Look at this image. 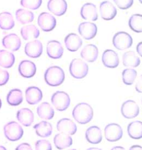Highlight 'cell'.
I'll use <instances>...</instances> for the list:
<instances>
[{
  "instance_id": "47",
  "label": "cell",
  "mask_w": 142,
  "mask_h": 150,
  "mask_svg": "<svg viewBox=\"0 0 142 150\" xmlns=\"http://www.w3.org/2000/svg\"><path fill=\"white\" fill-rule=\"evenodd\" d=\"M1 106H2V102H1V99H0V109H1Z\"/></svg>"
},
{
  "instance_id": "46",
  "label": "cell",
  "mask_w": 142,
  "mask_h": 150,
  "mask_svg": "<svg viewBox=\"0 0 142 150\" xmlns=\"http://www.w3.org/2000/svg\"><path fill=\"white\" fill-rule=\"evenodd\" d=\"M0 150H6V148H5V147H3V146H0Z\"/></svg>"
},
{
  "instance_id": "14",
  "label": "cell",
  "mask_w": 142,
  "mask_h": 150,
  "mask_svg": "<svg viewBox=\"0 0 142 150\" xmlns=\"http://www.w3.org/2000/svg\"><path fill=\"white\" fill-rule=\"evenodd\" d=\"M47 8L55 15L61 16L67 11V3L66 0H49Z\"/></svg>"
},
{
  "instance_id": "30",
  "label": "cell",
  "mask_w": 142,
  "mask_h": 150,
  "mask_svg": "<svg viewBox=\"0 0 142 150\" xmlns=\"http://www.w3.org/2000/svg\"><path fill=\"white\" fill-rule=\"evenodd\" d=\"M128 135L132 139H139L142 137V123L139 121H135L130 123L128 127Z\"/></svg>"
},
{
  "instance_id": "35",
  "label": "cell",
  "mask_w": 142,
  "mask_h": 150,
  "mask_svg": "<svg viewBox=\"0 0 142 150\" xmlns=\"http://www.w3.org/2000/svg\"><path fill=\"white\" fill-rule=\"evenodd\" d=\"M128 25L133 31L136 33H142V16L140 14L132 15L129 20Z\"/></svg>"
},
{
  "instance_id": "48",
  "label": "cell",
  "mask_w": 142,
  "mask_h": 150,
  "mask_svg": "<svg viewBox=\"0 0 142 150\" xmlns=\"http://www.w3.org/2000/svg\"><path fill=\"white\" fill-rule=\"evenodd\" d=\"M139 2H141V3H142V0H139Z\"/></svg>"
},
{
  "instance_id": "5",
  "label": "cell",
  "mask_w": 142,
  "mask_h": 150,
  "mask_svg": "<svg viewBox=\"0 0 142 150\" xmlns=\"http://www.w3.org/2000/svg\"><path fill=\"white\" fill-rule=\"evenodd\" d=\"M52 103L55 108L60 112L67 110L71 104V99L67 93L57 91L51 97Z\"/></svg>"
},
{
  "instance_id": "32",
  "label": "cell",
  "mask_w": 142,
  "mask_h": 150,
  "mask_svg": "<svg viewBox=\"0 0 142 150\" xmlns=\"http://www.w3.org/2000/svg\"><path fill=\"white\" fill-rule=\"evenodd\" d=\"M15 62V57L13 53L5 50H0V66L5 68L12 67Z\"/></svg>"
},
{
  "instance_id": "44",
  "label": "cell",
  "mask_w": 142,
  "mask_h": 150,
  "mask_svg": "<svg viewBox=\"0 0 142 150\" xmlns=\"http://www.w3.org/2000/svg\"><path fill=\"white\" fill-rule=\"evenodd\" d=\"M130 150H142V147L140 146L134 145L131 147Z\"/></svg>"
},
{
  "instance_id": "26",
  "label": "cell",
  "mask_w": 142,
  "mask_h": 150,
  "mask_svg": "<svg viewBox=\"0 0 142 150\" xmlns=\"http://www.w3.org/2000/svg\"><path fill=\"white\" fill-rule=\"evenodd\" d=\"M37 135L42 138L48 137L51 136L53 128L51 124L47 121L40 122L34 127Z\"/></svg>"
},
{
  "instance_id": "43",
  "label": "cell",
  "mask_w": 142,
  "mask_h": 150,
  "mask_svg": "<svg viewBox=\"0 0 142 150\" xmlns=\"http://www.w3.org/2000/svg\"><path fill=\"white\" fill-rule=\"evenodd\" d=\"M136 52H138V54L141 56L142 57V42H139L137 46H136Z\"/></svg>"
},
{
  "instance_id": "18",
  "label": "cell",
  "mask_w": 142,
  "mask_h": 150,
  "mask_svg": "<svg viewBox=\"0 0 142 150\" xmlns=\"http://www.w3.org/2000/svg\"><path fill=\"white\" fill-rule=\"evenodd\" d=\"M2 45L7 49L16 52L21 46V40L16 34H10L5 36L2 41Z\"/></svg>"
},
{
  "instance_id": "38",
  "label": "cell",
  "mask_w": 142,
  "mask_h": 150,
  "mask_svg": "<svg viewBox=\"0 0 142 150\" xmlns=\"http://www.w3.org/2000/svg\"><path fill=\"white\" fill-rule=\"evenodd\" d=\"M35 149L36 150H51L52 148L49 141L46 139H40L35 144Z\"/></svg>"
},
{
  "instance_id": "9",
  "label": "cell",
  "mask_w": 142,
  "mask_h": 150,
  "mask_svg": "<svg viewBox=\"0 0 142 150\" xmlns=\"http://www.w3.org/2000/svg\"><path fill=\"white\" fill-rule=\"evenodd\" d=\"M121 113L127 119L136 118L139 113V107L136 102L132 100L125 102L121 107Z\"/></svg>"
},
{
  "instance_id": "20",
  "label": "cell",
  "mask_w": 142,
  "mask_h": 150,
  "mask_svg": "<svg viewBox=\"0 0 142 150\" xmlns=\"http://www.w3.org/2000/svg\"><path fill=\"white\" fill-rule=\"evenodd\" d=\"M80 56L86 62L93 63L98 57V49L95 45L87 44L82 50Z\"/></svg>"
},
{
  "instance_id": "45",
  "label": "cell",
  "mask_w": 142,
  "mask_h": 150,
  "mask_svg": "<svg viewBox=\"0 0 142 150\" xmlns=\"http://www.w3.org/2000/svg\"><path fill=\"white\" fill-rule=\"evenodd\" d=\"M117 149H118V150H120V149L124 150L125 149L123 148L122 147H115V148H113L112 150H117Z\"/></svg>"
},
{
  "instance_id": "36",
  "label": "cell",
  "mask_w": 142,
  "mask_h": 150,
  "mask_svg": "<svg viewBox=\"0 0 142 150\" xmlns=\"http://www.w3.org/2000/svg\"><path fill=\"white\" fill-rule=\"evenodd\" d=\"M137 72L136 70L128 68L122 72V79L123 83L127 86L132 85L136 79Z\"/></svg>"
},
{
  "instance_id": "41",
  "label": "cell",
  "mask_w": 142,
  "mask_h": 150,
  "mask_svg": "<svg viewBox=\"0 0 142 150\" xmlns=\"http://www.w3.org/2000/svg\"><path fill=\"white\" fill-rule=\"evenodd\" d=\"M16 150H32V148L30 144L27 143H23L18 145L16 149Z\"/></svg>"
},
{
  "instance_id": "28",
  "label": "cell",
  "mask_w": 142,
  "mask_h": 150,
  "mask_svg": "<svg viewBox=\"0 0 142 150\" xmlns=\"http://www.w3.org/2000/svg\"><path fill=\"white\" fill-rule=\"evenodd\" d=\"M21 34L24 40H34L39 37L40 30L34 25H29L21 28Z\"/></svg>"
},
{
  "instance_id": "10",
  "label": "cell",
  "mask_w": 142,
  "mask_h": 150,
  "mask_svg": "<svg viewBox=\"0 0 142 150\" xmlns=\"http://www.w3.org/2000/svg\"><path fill=\"white\" fill-rule=\"evenodd\" d=\"M97 25L91 22H83L80 23L78 26V32L87 40H90L93 39L97 33Z\"/></svg>"
},
{
  "instance_id": "34",
  "label": "cell",
  "mask_w": 142,
  "mask_h": 150,
  "mask_svg": "<svg viewBox=\"0 0 142 150\" xmlns=\"http://www.w3.org/2000/svg\"><path fill=\"white\" fill-rule=\"evenodd\" d=\"M15 26L14 18L11 13L3 12L0 13V28L9 30Z\"/></svg>"
},
{
  "instance_id": "1",
  "label": "cell",
  "mask_w": 142,
  "mask_h": 150,
  "mask_svg": "<svg viewBox=\"0 0 142 150\" xmlns=\"http://www.w3.org/2000/svg\"><path fill=\"white\" fill-rule=\"evenodd\" d=\"M72 115L76 121L81 125L89 123L93 117V110L87 103H80L74 107Z\"/></svg>"
},
{
  "instance_id": "33",
  "label": "cell",
  "mask_w": 142,
  "mask_h": 150,
  "mask_svg": "<svg viewBox=\"0 0 142 150\" xmlns=\"http://www.w3.org/2000/svg\"><path fill=\"white\" fill-rule=\"evenodd\" d=\"M15 15L17 21L23 25L31 23L34 20V13L25 9H18L16 11Z\"/></svg>"
},
{
  "instance_id": "13",
  "label": "cell",
  "mask_w": 142,
  "mask_h": 150,
  "mask_svg": "<svg viewBox=\"0 0 142 150\" xmlns=\"http://www.w3.org/2000/svg\"><path fill=\"white\" fill-rule=\"evenodd\" d=\"M102 61L103 65L108 68H115L120 64L118 55L115 51L107 49L103 53Z\"/></svg>"
},
{
  "instance_id": "17",
  "label": "cell",
  "mask_w": 142,
  "mask_h": 150,
  "mask_svg": "<svg viewBox=\"0 0 142 150\" xmlns=\"http://www.w3.org/2000/svg\"><path fill=\"white\" fill-rule=\"evenodd\" d=\"M64 49L62 44L57 40H51L47 44V54L51 59H58L62 57Z\"/></svg>"
},
{
  "instance_id": "19",
  "label": "cell",
  "mask_w": 142,
  "mask_h": 150,
  "mask_svg": "<svg viewBox=\"0 0 142 150\" xmlns=\"http://www.w3.org/2000/svg\"><path fill=\"white\" fill-rule=\"evenodd\" d=\"M18 71L20 75L26 78H32L36 74V66L30 60L22 61L18 66Z\"/></svg>"
},
{
  "instance_id": "2",
  "label": "cell",
  "mask_w": 142,
  "mask_h": 150,
  "mask_svg": "<svg viewBox=\"0 0 142 150\" xmlns=\"http://www.w3.org/2000/svg\"><path fill=\"white\" fill-rule=\"evenodd\" d=\"M44 77L45 83L51 87H57L63 83L65 74L61 67L52 66L45 70Z\"/></svg>"
},
{
  "instance_id": "31",
  "label": "cell",
  "mask_w": 142,
  "mask_h": 150,
  "mask_svg": "<svg viewBox=\"0 0 142 150\" xmlns=\"http://www.w3.org/2000/svg\"><path fill=\"white\" fill-rule=\"evenodd\" d=\"M7 102L12 106H17L23 102L22 92L19 89H13L7 96Z\"/></svg>"
},
{
  "instance_id": "7",
  "label": "cell",
  "mask_w": 142,
  "mask_h": 150,
  "mask_svg": "<svg viewBox=\"0 0 142 150\" xmlns=\"http://www.w3.org/2000/svg\"><path fill=\"white\" fill-rule=\"evenodd\" d=\"M40 28L45 32L51 31L56 26V19L48 12H43L40 13L37 20Z\"/></svg>"
},
{
  "instance_id": "3",
  "label": "cell",
  "mask_w": 142,
  "mask_h": 150,
  "mask_svg": "<svg viewBox=\"0 0 142 150\" xmlns=\"http://www.w3.org/2000/svg\"><path fill=\"white\" fill-rule=\"evenodd\" d=\"M89 68L88 64L80 59H74L69 65V73L73 78L80 79L87 76Z\"/></svg>"
},
{
  "instance_id": "39",
  "label": "cell",
  "mask_w": 142,
  "mask_h": 150,
  "mask_svg": "<svg viewBox=\"0 0 142 150\" xmlns=\"http://www.w3.org/2000/svg\"><path fill=\"white\" fill-rule=\"evenodd\" d=\"M114 2L121 10H127L133 5L134 0H113Z\"/></svg>"
},
{
  "instance_id": "40",
  "label": "cell",
  "mask_w": 142,
  "mask_h": 150,
  "mask_svg": "<svg viewBox=\"0 0 142 150\" xmlns=\"http://www.w3.org/2000/svg\"><path fill=\"white\" fill-rule=\"evenodd\" d=\"M9 78L8 72L7 70L0 68V86L5 85L9 80Z\"/></svg>"
},
{
  "instance_id": "27",
  "label": "cell",
  "mask_w": 142,
  "mask_h": 150,
  "mask_svg": "<svg viewBox=\"0 0 142 150\" xmlns=\"http://www.w3.org/2000/svg\"><path fill=\"white\" fill-rule=\"evenodd\" d=\"M37 113L40 118L45 120H51L55 115V110L48 102H43L39 105L37 108Z\"/></svg>"
},
{
  "instance_id": "21",
  "label": "cell",
  "mask_w": 142,
  "mask_h": 150,
  "mask_svg": "<svg viewBox=\"0 0 142 150\" xmlns=\"http://www.w3.org/2000/svg\"><path fill=\"white\" fill-rule=\"evenodd\" d=\"M42 97V92L38 87H29L26 90V99L29 104H38L41 101Z\"/></svg>"
},
{
  "instance_id": "11",
  "label": "cell",
  "mask_w": 142,
  "mask_h": 150,
  "mask_svg": "<svg viewBox=\"0 0 142 150\" xmlns=\"http://www.w3.org/2000/svg\"><path fill=\"white\" fill-rule=\"evenodd\" d=\"M99 12L101 18L107 21L113 19L117 13V8L109 1H104L100 4Z\"/></svg>"
},
{
  "instance_id": "4",
  "label": "cell",
  "mask_w": 142,
  "mask_h": 150,
  "mask_svg": "<svg viewBox=\"0 0 142 150\" xmlns=\"http://www.w3.org/2000/svg\"><path fill=\"white\" fill-rule=\"evenodd\" d=\"M4 134L7 139L11 141H17L22 137L23 129L17 122L12 121L7 123L3 128Z\"/></svg>"
},
{
  "instance_id": "37",
  "label": "cell",
  "mask_w": 142,
  "mask_h": 150,
  "mask_svg": "<svg viewBox=\"0 0 142 150\" xmlns=\"http://www.w3.org/2000/svg\"><path fill=\"white\" fill-rule=\"evenodd\" d=\"M42 3V0H21V5L30 10H36L39 8Z\"/></svg>"
},
{
  "instance_id": "23",
  "label": "cell",
  "mask_w": 142,
  "mask_h": 150,
  "mask_svg": "<svg viewBox=\"0 0 142 150\" xmlns=\"http://www.w3.org/2000/svg\"><path fill=\"white\" fill-rule=\"evenodd\" d=\"M85 138L91 144H98L102 141V133L101 128L96 126L89 127L85 132Z\"/></svg>"
},
{
  "instance_id": "16",
  "label": "cell",
  "mask_w": 142,
  "mask_h": 150,
  "mask_svg": "<svg viewBox=\"0 0 142 150\" xmlns=\"http://www.w3.org/2000/svg\"><path fill=\"white\" fill-rule=\"evenodd\" d=\"M57 129L59 132L73 135L77 131V127L72 120L64 118L57 122Z\"/></svg>"
},
{
  "instance_id": "8",
  "label": "cell",
  "mask_w": 142,
  "mask_h": 150,
  "mask_svg": "<svg viewBox=\"0 0 142 150\" xmlns=\"http://www.w3.org/2000/svg\"><path fill=\"white\" fill-rule=\"evenodd\" d=\"M123 129L118 124L110 123L104 128V136L106 139L109 142H115L123 136Z\"/></svg>"
},
{
  "instance_id": "24",
  "label": "cell",
  "mask_w": 142,
  "mask_h": 150,
  "mask_svg": "<svg viewBox=\"0 0 142 150\" xmlns=\"http://www.w3.org/2000/svg\"><path fill=\"white\" fill-rule=\"evenodd\" d=\"M17 119L25 127H29L34 121V114L29 108H22L18 110L17 113Z\"/></svg>"
},
{
  "instance_id": "12",
  "label": "cell",
  "mask_w": 142,
  "mask_h": 150,
  "mask_svg": "<svg viewBox=\"0 0 142 150\" xmlns=\"http://www.w3.org/2000/svg\"><path fill=\"white\" fill-rule=\"evenodd\" d=\"M24 52L29 58H39L43 52L42 42L38 40L29 41L25 45Z\"/></svg>"
},
{
  "instance_id": "15",
  "label": "cell",
  "mask_w": 142,
  "mask_h": 150,
  "mask_svg": "<svg viewBox=\"0 0 142 150\" xmlns=\"http://www.w3.org/2000/svg\"><path fill=\"white\" fill-rule=\"evenodd\" d=\"M80 14L84 20L96 21L98 18L97 7L92 3H86L81 7Z\"/></svg>"
},
{
  "instance_id": "6",
  "label": "cell",
  "mask_w": 142,
  "mask_h": 150,
  "mask_svg": "<svg viewBox=\"0 0 142 150\" xmlns=\"http://www.w3.org/2000/svg\"><path fill=\"white\" fill-rule=\"evenodd\" d=\"M113 44L117 50H125L132 46L133 39L128 33L125 31H120L114 36Z\"/></svg>"
},
{
  "instance_id": "22",
  "label": "cell",
  "mask_w": 142,
  "mask_h": 150,
  "mask_svg": "<svg viewBox=\"0 0 142 150\" xmlns=\"http://www.w3.org/2000/svg\"><path fill=\"white\" fill-rule=\"evenodd\" d=\"M82 40L76 34L71 33L64 39V44L67 49L71 52L77 51L82 45Z\"/></svg>"
},
{
  "instance_id": "25",
  "label": "cell",
  "mask_w": 142,
  "mask_h": 150,
  "mask_svg": "<svg viewBox=\"0 0 142 150\" xmlns=\"http://www.w3.org/2000/svg\"><path fill=\"white\" fill-rule=\"evenodd\" d=\"M53 142L57 149L63 150L71 146L73 144V140L69 134L59 133L55 136Z\"/></svg>"
},
{
  "instance_id": "29",
  "label": "cell",
  "mask_w": 142,
  "mask_h": 150,
  "mask_svg": "<svg viewBox=\"0 0 142 150\" xmlns=\"http://www.w3.org/2000/svg\"><path fill=\"white\" fill-rule=\"evenodd\" d=\"M123 64L126 67L136 68L141 63L140 58L138 57L136 52L129 51L125 52L122 58Z\"/></svg>"
},
{
  "instance_id": "42",
  "label": "cell",
  "mask_w": 142,
  "mask_h": 150,
  "mask_svg": "<svg viewBox=\"0 0 142 150\" xmlns=\"http://www.w3.org/2000/svg\"><path fill=\"white\" fill-rule=\"evenodd\" d=\"M136 89L138 92L140 93H142V75H141L139 76V80L136 83Z\"/></svg>"
}]
</instances>
